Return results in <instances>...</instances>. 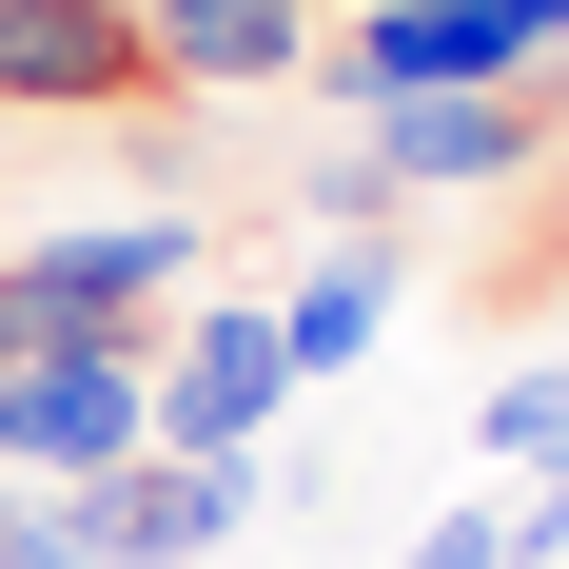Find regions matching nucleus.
<instances>
[{
  "mask_svg": "<svg viewBox=\"0 0 569 569\" xmlns=\"http://www.w3.org/2000/svg\"><path fill=\"white\" fill-rule=\"evenodd\" d=\"M315 217H335V236H393V158L335 138V158H315Z\"/></svg>",
  "mask_w": 569,
  "mask_h": 569,
  "instance_id": "nucleus-13",
  "label": "nucleus"
},
{
  "mask_svg": "<svg viewBox=\"0 0 569 569\" xmlns=\"http://www.w3.org/2000/svg\"><path fill=\"white\" fill-rule=\"evenodd\" d=\"M530 40H550V59H569V0H530Z\"/></svg>",
  "mask_w": 569,
  "mask_h": 569,
  "instance_id": "nucleus-15",
  "label": "nucleus"
},
{
  "mask_svg": "<svg viewBox=\"0 0 569 569\" xmlns=\"http://www.w3.org/2000/svg\"><path fill=\"white\" fill-rule=\"evenodd\" d=\"M158 40L138 0H0V118H138Z\"/></svg>",
  "mask_w": 569,
  "mask_h": 569,
  "instance_id": "nucleus-6",
  "label": "nucleus"
},
{
  "mask_svg": "<svg viewBox=\"0 0 569 569\" xmlns=\"http://www.w3.org/2000/svg\"><path fill=\"white\" fill-rule=\"evenodd\" d=\"M393 569H550V511H530V491H471V511H432Z\"/></svg>",
  "mask_w": 569,
  "mask_h": 569,
  "instance_id": "nucleus-10",
  "label": "nucleus"
},
{
  "mask_svg": "<svg viewBox=\"0 0 569 569\" xmlns=\"http://www.w3.org/2000/svg\"><path fill=\"white\" fill-rule=\"evenodd\" d=\"M530 0H353L335 99H471V79H530Z\"/></svg>",
  "mask_w": 569,
  "mask_h": 569,
  "instance_id": "nucleus-5",
  "label": "nucleus"
},
{
  "mask_svg": "<svg viewBox=\"0 0 569 569\" xmlns=\"http://www.w3.org/2000/svg\"><path fill=\"white\" fill-rule=\"evenodd\" d=\"M353 138L393 158V197H491V177H530V158L569 138V59H530V79H471V99H373Z\"/></svg>",
  "mask_w": 569,
  "mask_h": 569,
  "instance_id": "nucleus-3",
  "label": "nucleus"
},
{
  "mask_svg": "<svg viewBox=\"0 0 569 569\" xmlns=\"http://www.w3.org/2000/svg\"><path fill=\"white\" fill-rule=\"evenodd\" d=\"M373 335H393V256H373V236H335V256H315V276L276 295V353H295V393H315V373H353Z\"/></svg>",
  "mask_w": 569,
  "mask_h": 569,
  "instance_id": "nucleus-9",
  "label": "nucleus"
},
{
  "mask_svg": "<svg viewBox=\"0 0 569 569\" xmlns=\"http://www.w3.org/2000/svg\"><path fill=\"white\" fill-rule=\"evenodd\" d=\"M177 315H197V217H79V236H20L0 256V335L20 353H79V335L158 353Z\"/></svg>",
  "mask_w": 569,
  "mask_h": 569,
  "instance_id": "nucleus-1",
  "label": "nucleus"
},
{
  "mask_svg": "<svg viewBox=\"0 0 569 569\" xmlns=\"http://www.w3.org/2000/svg\"><path fill=\"white\" fill-rule=\"evenodd\" d=\"M236 530H256V471L236 452H138V471L79 491V550L99 569H197V550H236Z\"/></svg>",
  "mask_w": 569,
  "mask_h": 569,
  "instance_id": "nucleus-7",
  "label": "nucleus"
},
{
  "mask_svg": "<svg viewBox=\"0 0 569 569\" xmlns=\"http://www.w3.org/2000/svg\"><path fill=\"white\" fill-rule=\"evenodd\" d=\"M0 569H99L79 550V491H20V471H0Z\"/></svg>",
  "mask_w": 569,
  "mask_h": 569,
  "instance_id": "nucleus-12",
  "label": "nucleus"
},
{
  "mask_svg": "<svg viewBox=\"0 0 569 569\" xmlns=\"http://www.w3.org/2000/svg\"><path fill=\"white\" fill-rule=\"evenodd\" d=\"M276 412H295L276 315H256V295H197V315L158 335V452H236V471H256V432H276Z\"/></svg>",
  "mask_w": 569,
  "mask_h": 569,
  "instance_id": "nucleus-4",
  "label": "nucleus"
},
{
  "mask_svg": "<svg viewBox=\"0 0 569 569\" xmlns=\"http://www.w3.org/2000/svg\"><path fill=\"white\" fill-rule=\"evenodd\" d=\"M158 40V99H276L315 79V0H138Z\"/></svg>",
  "mask_w": 569,
  "mask_h": 569,
  "instance_id": "nucleus-8",
  "label": "nucleus"
},
{
  "mask_svg": "<svg viewBox=\"0 0 569 569\" xmlns=\"http://www.w3.org/2000/svg\"><path fill=\"white\" fill-rule=\"evenodd\" d=\"M511 491H530V511H550V550H569V452H550V471H511Z\"/></svg>",
  "mask_w": 569,
  "mask_h": 569,
  "instance_id": "nucleus-14",
  "label": "nucleus"
},
{
  "mask_svg": "<svg viewBox=\"0 0 569 569\" xmlns=\"http://www.w3.org/2000/svg\"><path fill=\"white\" fill-rule=\"evenodd\" d=\"M471 452H491V471H550L569 452V373H491V393H471Z\"/></svg>",
  "mask_w": 569,
  "mask_h": 569,
  "instance_id": "nucleus-11",
  "label": "nucleus"
},
{
  "mask_svg": "<svg viewBox=\"0 0 569 569\" xmlns=\"http://www.w3.org/2000/svg\"><path fill=\"white\" fill-rule=\"evenodd\" d=\"M158 452V353L138 335H79V353H20V393H0V471L20 491H99V471Z\"/></svg>",
  "mask_w": 569,
  "mask_h": 569,
  "instance_id": "nucleus-2",
  "label": "nucleus"
}]
</instances>
